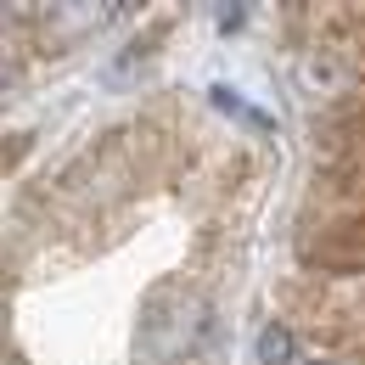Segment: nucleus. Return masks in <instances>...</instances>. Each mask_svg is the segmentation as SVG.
Masks as SVG:
<instances>
[{"label":"nucleus","mask_w":365,"mask_h":365,"mask_svg":"<svg viewBox=\"0 0 365 365\" xmlns=\"http://www.w3.org/2000/svg\"><path fill=\"white\" fill-rule=\"evenodd\" d=\"M208 326H214L208 292H197L185 281L152 287L146 304H140V315H135V365H175L185 354H197L202 337H208Z\"/></svg>","instance_id":"obj_1"},{"label":"nucleus","mask_w":365,"mask_h":365,"mask_svg":"<svg viewBox=\"0 0 365 365\" xmlns=\"http://www.w3.org/2000/svg\"><path fill=\"white\" fill-rule=\"evenodd\" d=\"M40 17L56 23V40H79V34H91V23L113 17V6H46Z\"/></svg>","instance_id":"obj_2"},{"label":"nucleus","mask_w":365,"mask_h":365,"mask_svg":"<svg viewBox=\"0 0 365 365\" xmlns=\"http://www.w3.org/2000/svg\"><path fill=\"white\" fill-rule=\"evenodd\" d=\"M259 360H264V365H287V360H292V337H287V326H264V337H259Z\"/></svg>","instance_id":"obj_3"},{"label":"nucleus","mask_w":365,"mask_h":365,"mask_svg":"<svg viewBox=\"0 0 365 365\" xmlns=\"http://www.w3.org/2000/svg\"><path fill=\"white\" fill-rule=\"evenodd\" d=\"M242 17H247V11H242V6H214V23H225V29H236V23H242Z\"/></svg>","instance_id":"obj_4"}]
</instances>
